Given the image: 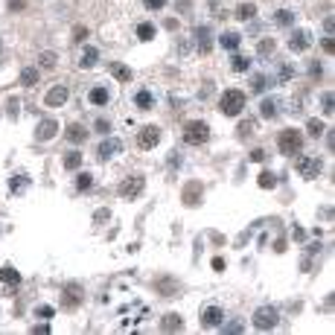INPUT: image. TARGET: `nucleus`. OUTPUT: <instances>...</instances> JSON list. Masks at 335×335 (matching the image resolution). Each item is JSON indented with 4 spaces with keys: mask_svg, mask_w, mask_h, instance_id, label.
<instances>
[{
    "mask_svg": "<svg viewBox=\"0 0 335 335\" xmlns=\"http://www.w3.org/2000/svg\"><path fill=\"white\" fill-rule=\"evenodd\" d=\"M0 47H3V44H0Z\"/></svg>",
    "mask_w": 335,
    "mask_h": 335,
    "instance_id": "nucleus-50",
    "label": "nucleus"
},
{
    "mask_svg": "<svg viewBox=\"0 0 335 335\" xmlns=\"http://www.w3.org/2000/svg\"><path fill=\"white\" fill-rule=\"evenodd\" d=\"M23 6H26V0H9V9L12 12H21Z\"/></svg>",
    "mask_w": 335,
    "mask_h": 335,
    "instance_id": "nucleus-42",
    "label": "nucleus"
},
{
    "mask_svg": "<svg viewBox=\"0 0 335 335\" xmlns=\"http://www.w3.org/2000/svg\"><path fill=\"white\" fill-rule=\"evenodd\" d=\"M277 146H280L283 155H297V152L303 149V134L297 128H286V131H280Z\"/></svg>",
    "mask_w": 335,
    "mask_h": 335,
    "instance_id": "nucleus-3",
    "label": "nucleus"
},
{
    "mask_svg": "<svg viewBox=\"0 0 335 335\" xmlns=\"http://www.w3.org/2000/svg\"><path fill=\"white\" fill-rule=\"evenodd\" d=\"M0 280H3V283H9V286H18V283H21V274H18L12 266H6L3 271H0Z\"/></svg>",
    "mask_w": 335,
    "mask_h": 335,
    "instance_id": "nucleus-25",
    "label": "nucleus"
},
{
    "mask_svg": "<svg viewBox=\"0 0 335 335\" xmlns=\"http://www.w3.org/2000/svg\"><path fill=\"white\" fill-rule=\"evenodd\" d=\"M294 169H297L303 178H318V175H321V158H315V155H301V158L294 161Z\"/></svg>",
    "mask_w": 335,
    "mask_h": 335,
    "instance_id": "nucleus-5",
    "label": "nucleus"
},
{
    "mask_svg": "<svg viewBox=\"0 0 335 335\" xmlns=\"http://www.w3.org/2000/svg\"><path fill=\"white\" fill-rule=\"evenodd\" d=\"M137 143H140V149H155V146L161 143V128L158 126H146L137 134Z\"/></svg>",
    "mask_w": 335,
    "mask_h": 335,
    "instance_id": "nucleus-7",
    "label": "nucleus"
},
{
    "mask_svg": "<svg viewBox=\"0 0 335 335\" xmlns=\"http://www.w3.org/2000/svg\"><path fill=\"white\" fill-rule=\"evenodd\" d=\"M242 108H245V93H242V91L231 88V91L221 93V99H219V111H221L225 117H239V114H242Z\"/></svg>",
    "mask_w": 335,
    "mask_h": 335,
    "instance_id": "nucleus-1",
    "label": "nucleus"
},
{
    "mask_svg": "<svg viewBox=\"0 0 335 335\" xmlns=\"http://www.w3.org/2000/svg\"><path fill=\"white\" fill-rule=\"evenodd\" d=\"M117 152H123V143L117 137H108V140L99 143V152H96V155H99V161H108V158H114Z\"/></svg>",
    "mask_w": 335,
    "mask_h": 335,
    "instance_id": "nucleus-11",
    "label": "nucleus"
},
{
    "mask_svg": "<svg viewBox=\"0 0 335 335\" xmlns=\"http://www.w3.org/2000/svg\"><path fill=\"white\" fill-rule=\"evenodd\" d=\"M254 15H256V3H239L236 6V18L239 21H251Z\"/></svg>",
    "mask_w": 335,
    "mask_h": 335,
    "instance_id": "nucleus-19",
    "label": "nucleus"
},
{
    "mask_svg": "<svg viewBox=\"0 0 335 335\" xmlns=\"http://www.w3.org/2000/svg\"><path fill=\"white\" fill-rule=\"evenodd\" d=\"M210 137V126L207 123H201V120H190L184 126V140L190 146H201V143H207Z\"/></svg>",
    "mask_w": 335,
    "mask_h": 335,
    "instance_id": "nucleus-2",
    "label": "nucleus"
},
{
    "mask_svg": "<svg viewBox=\"0 0 335 335\" xmlns=\"http://www.w3.org/2000/svg\"><path fill=\"white\" fill-rule=\"evenodd\" d=\"M175 9L181 12V15H190V9H193V0H175Z\"/></svg>",
    "mask_w": 335,
    "mask_h": 335,
    "instance_id": "nucleus-37",
    "label": "nucleus"
},
{
    "mask_svg": "<svg viewBox=\"0 0 335 335\" xmlns=\"http://www.w3.org/2000/svg\"><path fill=\"white\" fill-rule=\"evenodd\" d=\"M324 50H326V53H332V50H335V44H332V35H329V38H324Z\"/></svg>",
    "mask_w": 335,
    "mask_h": 335,
    "instance_id": "nucleus-47",
    "label": "nucleus"
},
{
    "mask_svg": "<svg viewBox=\"0 0 335 335\" xmlns=\"http://www.w3.org/2000/svg\"><path fill=\"white\" fill-rule=\"evenodd\" d=\"M239 134H242V137L254 134V123H242V126H239Z\"/></svg>",
    "mask_w": 335,
    "mask_h": 335,
    "instance_id": "nucleus-40",
    "label": "nucleus"
},
{
    "mask_svg": "<svg viewBox=\"0 0 335 335\" xmlns=\"http://www.w3.org/2000/svg\"><path fill=\"white\" fill-rule=\"evenodd\" d=\"M256 50H259V56H268V53H274V38H263Z\"/></svg>",
    "mask_w": 335,
    "mask_h": 335,
    "instance_id": "nucleus-36",
    "label": "nucleus"
},
{
    "mask_svg": "<svg viewBox=\"0 0 335 335\" xmlns=\"http://www.w3.org/2000/svg\"><path fill=\"white\" fill-rule=\"evenodd\" d=\"M137 38L140 41H152V38H155V23H140L137 26Z\"/></svg>",
    "mask_w": 335,
    "mask_h": 335,
    "instance_id": "nucleus-27",
    "label": "nucleus"
},
{
    "mask_svg": "<svg viewBox=\"0 0 335 335\" xmlns=\"http://www.w3.org/2000/svg\"><path fill=\"white\" fill-rule=\"evenodd\" d=\"M143 187H146V181H143L140 175H134V178H126V181L120 184V196H123V198H137L140 193H143Z\"/></svg>",
    "mask_w": 335,
    "mask_h": 335,
    "instance_id": "nucleus-6",
    "label": "nucleus"
},
{
    "mask_svg": "<svg viewBox=\"0 0 335 335\" xmlns=\"http://www.w3.org/2000/svg\"><path fill=\"white\" fill-rule=\"evenodd\" d=\"M259 187H263V190H274V187H277V175L274 172H263L259 175Z\"/></svg>",
    "mask_w": 335,
    "mask_h": 335,
    "instance_id": "nucleus-30",
    "label": "nucleus"
},
{
    "mask_svg": "<svg viewBox=\"0 0 335 335\" xmlns=\"http://www.w3.org/2000/svg\"><path fill=\"white\" fill-rule=\"evenodd\" d=\"M76 187H79V190H91V187H93V175L91 172H82L79 178H76Z\"/></svg>",
    "mask_w": 335,
    "mask_h": 335,
    "instance_id": "nucleus-34",
    "label": "nucleus"
},
{
    "mask_svg": "<svg viewBox=\"0 0 335 335\" xmlns=\"http://www.w3.org/2000/svg\"><path fill=\"white\" fill-rule=\"evenodd\" d=\"M306 128H309V134H312V137H321V134L326 131L321 120H309V123H306Z\"/></svg>",
    "mask_w": 335,
    "mask_h": 335,
    "instance_id": "nucleus-33",
    "label": "nucleus"
},
{
    "mask_svg": "<svg viewBox=\"0 0 335 335\" xmlns=\"http://www.w3.org/2000/svg\"><path fill=\"white\" fill-rule=\"evenodd\" d=\"M277 309L274 306H259L254 312V326L259 329V332H268V329H274L277 326Z\"/></svg>",
    "mask_w": 335,
    "mask_h": 335,
    "instance_id": "nucleus-4",
    "label": "nucleus"
},
{
    "mask_svg": "<svg viewBox=\"0 0 335 335\" xmlns=\"http://www.w3.org/2000/svg\"><path fill=\"white\" fill-rule=\"evenodd\" d=\"M67 96H70V91L64 88V85H53V88H50V93H47L44 102L50 105V108H58V105L67 102Z\"/></svg>",
    "mask_w": 335,
    "mask_h": 335,
    "instance_id": "nucleus-10",
    "label": "nucleus"
},
{
    "mask_svg": "<svg viewBox=\"0 0 335 335\" xmlns=\"http://www.w3.org/2000/svg\"><path fill=\"white\" fill-rule=\"evenodd\" d=\"M201 324L204 326H221L225 324V312H221L219 306H207V309L201 312Z\"/></svg>",
    "mask_w": 335,
    "mask_h": 335,
    "instance_id": "nucleus-12",
    "label": "nucleus"
},
{
    "mask_svg": "<svg viewBox=\"0 0 335 335\" xmlns=\"http://www.w3.org/2000/svg\"><path fill=\"white\" fill-rule=\"evenodd\" d=\"M321 111H324L326 117H332V93H324V96H321Z\"/></svg>",
    "mask_w": 335,
    "mask_h": 335,
    "instance_id": "nucleus-35",
    "label": "nucleus"
},
{
    "mask_svg": "<svg viewBox=\"0 0 335 335\" xmlns=\"http://www.w3.org/2000/svg\"><path fill=\"white\" fill-rule=\"evenodd\" d=\"M146 3V9H163L166 6V0H143Z\"/></svg>",
    "mask_w": 335,
    "mask_h": 335,
    "instance_id": "nucleus-39",
    "label": "nucleus"
},
{
    "mask_svg": "<svg viewBox=\"0 0 335 335\" xmlns=\"http://www.w3.org/2000/svg\"><path fill=\"white\" fill-rule=\"evenodd\" d=\"M219 44L225 47V50H236V47L242 44V35H239V32H221L219 35Z\"/></svg>",
    "mask_w": 335,
    "mask_h": 335,
    "instance_id": "nucleus-16",
    "label": "nucleus"
},
{
    "mask_svg": "<svg viewBox=\"0 0 335 335\" xmlns=\"http://www.w3.org/2000/svg\"><path fill=\"white\" fill-rule=\"evenodd\" d=\"M263 158H266V152H263V149H254V152H251V161H254V163H259Z\"/></svg>",
    "mask_w": 335,
    "mask_h": 335,
    "instance_id": "nucleus-45",
    "label": "nucleus"
},
{
    "mask_svg": "<svg viewBox=\"0 0 335 335\" xmlns=\"http://www.w3.org/2000/svg\"><path fill=\"white\" fill-rule=\"evenodd\" d=\"M259 114L266 117V120H274V117H277V102H274V99H266L263 108H259Z\"/></svg>",
    "mask_w": 335,
    "mask_h": 335,
    "instance_id": "nucleus-28",
    "label": "nucleus"
},
{
    "mask_svg": "<svg viewBox=\"0 0 335 335\" xmlns=\"http://www.w3.org/2000/svg\"><path fill=\"white\" fill-rule=\"evenodd\" d=\"M274 23H277V26H291V23H294V12L277 9V12H274Z\"/></svg>",
    "mask_w": 335,
    "mask_h": 335,
    "instance_id": "nucleus-20",
    "label": "nucleus"
},
{
    "mask_svg": "<svg viewBox=\"0 0 335 335\" xmlns=\"http://www.w3.org/2000/svg\"><path fill=\"white\" fill-rule=\"evenodd\" d=\"M201 196H204V190H201V184H187V190H184V204L187 207H196L198 201H201Z\"/></svg>",
    "mask_w": 335,
    "mask_h": 335,
    "instance_id": "nucleus-14",
    "label": "nucleus"
},
{
    "mask_svg": "<svg viewBox=\"0 0 335 335\" xmlns=\"http://www.w3.org/2000/svg\"><path fill=\"white\" fill-rule=\"evenodd\" d=\"M79 166H82V155H79V152H67V155H64V169L76 172Z\"/></svg>",
    "mask_w": 335,
    "mask_h": 335,
    "instance_id": "nucleus-24",
    "label": "nucleus"
},
{
    "mask_svg": "<svg viewBox=\"0 0 335 335\" xmlns=\"http://www.w3.org/2000/svg\"><path fill=\"white\" fill-rule=\"evenodd\" d=\"M196 38H198V47L207 53V50H210V29H207V26H198V29H196Z\"/></svg>",
    "mask_w": 335,
    "mask_h": 335,
    "instance_id": "nucleus-26",
    "label": "nucleus"
},
{
    "mask_svg": "<svg viewBox=\"0 0 335 335\" xmlns=\"http://www.w3.org/2000/svg\"><path fill=\"white\" fill-rule=\"evenodd\" d=\"M64 137H67L70 143H85V137H88V131H85V126H79V123H73V126H67V131H64Z\"/></svg>",
    "mask_w": 335,
    "mask_h": 335,
    "instance_id": "nucleus-15",
    "label": "nucleus"
},
{
    "mask_svg": "<svg viewBox=\"0 0 335 335\" xmlns=\"http://www.w3.org/2000/svg\"><path fill=\"white\" fill-rule=\"evenodd\" d=\"M88 96H91L93 105H108V88H102V85H99V88H93Z\"/></svg>",
    "mask_w": 335,
    "mask_h": 335,
    "instance_id": "nucleus-22",
    "label": "nucleus"
},
{
    "mask_svg": "<svg viewBox=\"0 0 335 335\" xmlns=\"http://www.w3.org/2000/svg\"><path fill=\"white\" fill-rule=\"evenodd\" d=\"M213 268H216V271H221V268H225V259H221V256H216V259H213Z\"/></svg>",
    "mask_w": 335,
    "mask_h": 335,
    "instance_id": "nucleus-48",
    "label": "nucleus"
},
{
    "mask_svg": "<svg viewBox=\"0 0 335 335\" xmlns=\"http://www.w3.org/2000/svg\"><path fill=\"white\" fill-rule=\"evenodd\" d=\"M18 105H21L18 99H9V114L12 117H18Z\"/></svg>",
    "mask_w": 335,
    "mask_h": 335,
    "instance_id": "nucleus-46",
    "label": "nucleus"
},
{
    "mask_svg": "<svg viewBox=\"0 0 335 335\" xmlns=\"http://www.w3.org/2000/svg\"><path fill=\"white\" fill-rule=\"evenodd\" d=\"M152 105H155V96H152L149 91H140V93H137V108H143V111H149Z\"/></svg>",
    "mask_w": 335,
    "mask_h": 335,
    "instance_id": "nucleus-29",
    "label": "nucleus"
},
{
    "mask_svg": "<svg viewBox=\"0 0 335 335\" xmlns=\"http://www.w3.org/2000/svg\"><path fill=\"white\" fill-rule=\"evenodd\" d=\"M111 73H114V79L117 82H131V70L126 67V64H111Z\"/></svg>",
    "mask_w": 335,
    "mask_h": 335,
    "instance_id": "nucleus-23",
    "label": "nucleus"
},
{
    "mask_svg": "<svg viewBox=\"0 0 335 335\" xmlns=\"http://www.w3.org/2000/svg\"><path fill=\"white\" fill-rule=\"evenodd\" d=\"M9 187H12V190H23V181H15V178H12Z\"/></svg>",
    "mask_w": 335,
    "mask_h": 335,
    "instance_id": "nucleus-49",
    "label": "nucleus"
},
{
    "mask_svg": "<svg viewBox=\"0 0 335 335\" xmlns=\"http://www.w3.org/2000/svg\"><path fill=\"white\" fill-rule=\"evenodd\" d=\"M21 85L23 88H35V85H38V67H23L21 70Z\"/></svg>",
    "mask_w": 335,
    "mask_h": 335,
    "instance_id": "nucleus-17",
    "label": "nucleus"
},
{
    "mask_svg": "<svg viewBox=\"0 0 335 335\" xmlns=\"http://www.w3.org/2000/svg\"><path fill=\"white\" fill-rule=\"evenodd\" d=\"M96 131L108 134V131H111V123H105V120H96Z\"/></svg>",
    "mask_w": 335,
    "mask_h": 335,
    "instance_id": "nucleus-44",
    "label": "nucleus"
},
{
    "mask_svg": "<svg viewBox=\"0 0 335 335\" xmlns=\"http://www.w3.org/2000/svg\"><path fill=\"white\" fill-rule=\"evenodd\" d=\"M96 58H99V53H96V47H85V50H82L79 64H82V67H93V64H96Z\"/></svg>",
    "mask_w": 335,
    "mask_h": 335,
    "instance_id": "nucleus-18",
    "label": "nucleus"
},
{
    "mask_svg": "<svg viewBox=\"0 0 335 335\" xmlns=\"http://www.w3.org/2000/svg\"><path fill=\"white\" fill-rule=\"evenodd\" d=\"M35 315H41V318H53V315H56V309H53V306H41V309H35Z\"/></svg>",
    "mask_w": 335,
    "mask_h": 335,
    "instance_id": "nucleus-38",
    "label": "nucleus"
},
{
    "mask_svg": "<svg viewBox=\"0 0 335 335\" xmlns=\"http://www.w3.org/2000/svg\"><path fill=\"white\" fill-rule=\"evenodd\" d=\"M85 35H88V29H85V26H76V29H73V41H82Z\"/></svg>",
    "mask_w": 335,
    "mask_h": 335,
    "instance_id": "nucleus-43",
    "label": "nucleus"
},
{
    "mask_svg": "<svg viewBox=\"0 0 335 335\" xmlns=\"http://www.w3.org/2000/svg\"><path fill=\"white\" fill-rule=\"evenodd\" d=\"M58 131V123L56 120H41L38 123V128H35V137H38V143H47V140H53Z\"/></svg>",
    "mask_w": 335,
    "mask_h": 335,
    "instance_id": "nucleus-9",
    "label": "nucleus"
},
{
    "mask_svg": "<svg viewBox=\"0 0 335 335\" xmlns=\"http://www.w3.org/2000/svg\"><path fill=\"white\" fill-rule=\"evenodd\" d=\"M163 329H166V332H175V329H181V326H184V321H181V318H178V315L175 312H169L166 315V318H163Z\"/></svg>",
    "mask_w": 335,
    "mask_h": 335,
    "instance_id": "nucleus-21",
    "label": "nucleus"
},
{
    "mask_svg": "<svg viewBox=\"0 0 335 335\" xmlns=\"http://www.w3.org/2000/svg\"><path fill=\"white\" fill-rule=\"evenodd\" d=\"M82 303V289L76 286V283H70L67 289H64V301H61V306L64 309H76Z\"/></svg>",
    "mask_w": 335,
    "mask_h": 335,
    "instance_id": "nucleus-13",
    "label": "nucleus"
},
{
    "mask_svg": "<svg viewBox=\"0 0 335 335\" xmlns=\"http://www.w3.org/2000/svg\"><path fill=\"white\" fill-rule=\"evenodd\" d=\"M309 44H312V35L306 32V29H294L289 38V50L291 53H303V50H309Z\"/></svg>",
    "mask_w": 335,
    "mask_h": 335,
    "instance_id": "nucleus-8",
    "label": "nucleus"
},
{
    "mask_svg": "<svg viewBox=\"0 0 335 335\" xmlns=\"http://www.w3.org/2000/svg\"><path fill=\"white\" fill-rule=\"evenodd\" d=\"M231 67H233V70H239V73H245V70L251 67V61H248L245 56H233V58H231Z\"/></svg>",
    "mask_w": 335,
    "mask_h": 335,
    "instance_id": "nucleus-31",
    "label": "nucleus"
},
{
    "mask_svg": "<svg viewBox=\"0 0 335 335\" xmlns=\"http://www.w3.org/2000/svg\"><path fill=\"white\" fill-rule=\"evenodd\" d=\"M105 219H111V213H108V210H96V216H93V221L99 225V221H105Z\"/></svg>",
    "mask_w": 335,
    "mask_h": 335,
    "instance_id": "nucleus-41",
    "label": "nucleus"
},
{
    "mask_svg": "<svg viewBox=\"0 0 335 335\" xmlns=\"http://www.w3.org/2000/svg\"><path fill=\"white\" fill-rule=\"evenodd\" d=\"M38 61H41V67H56V53H50V50H44L41 56H38Z\"/></svg>",
    "mask_w": 335,
    "mask_h": 335,
    "instance_id": "nucleus-32",
    "label": "nucleus"
}]
</instances>
